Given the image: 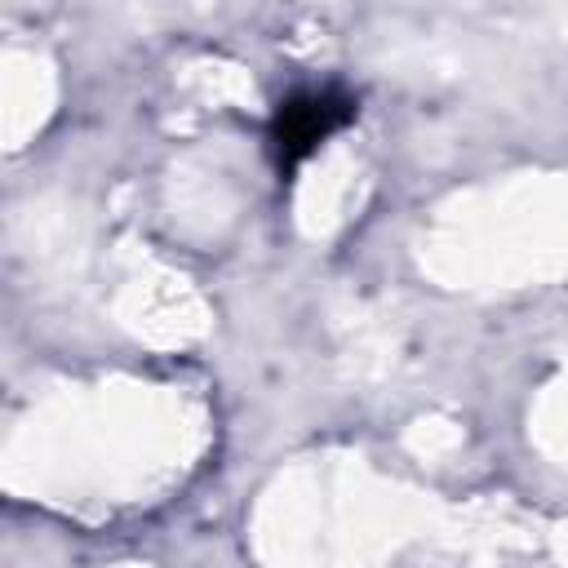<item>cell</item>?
Instances as JSON below:
<instances>
[{"label":"cell","mask_w":568,"mask_h":568,"mask_svg":"<svg viewBox=\"0 0 568 568\" xmlns=\"http://www.w3.org/2000/svg\"><path fill=\"white\" fill-rule=\"evenodd\" d=\"M351 115H355V102L342 89H297L293 98H284L271 120V146H275L280 164L288 169V164L306 160Z\"/></svg>","instance_id":"6da1fadb"}]
</instances>
